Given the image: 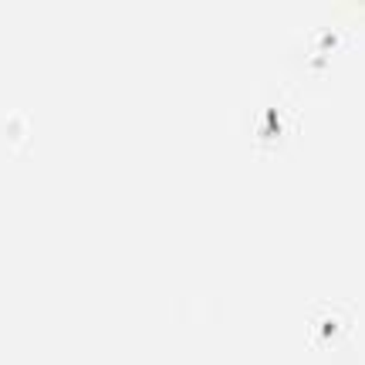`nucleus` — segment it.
<instances>
[]
</instances>
